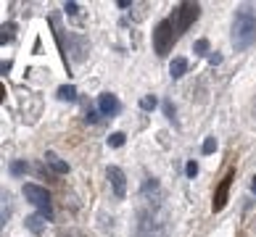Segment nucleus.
Instances as JSON below:
<instances>
[{
	"mask_svg": "<svg viewBox=\"0 0 256 237\" xmlns=\"http://www.w3.org/2000/svg\"><path fill=\"white\" fill-rule=\"evenodd\" d=\"M256 42V13L248 5H240L232 16V47L235 50H248Z\"/></svg>",
	"mask_w": 256,
	"mask_h": 237,
	"instance_id": "1",
	"label": "nucleus"
},
{
	"mask_svg": "<svg viewBox=\"0 0 256 237\" xmlns=\"http://www.w3.org/2000/svg\"><path fill=\"white\" fill-rule=\"evenodd\" d=\"M198 16H201V5H198V3H190V0L177 3L174 11H172V16H169V21H172V26H174V34H177V37L185 34Z\"/></svg>",
	"mask_w": 256,
	"mask_h": 237,
	"instance_id": "2",
	"label": "nucleus"
},
{
	"mask_svg": "<svg viewBox=\"0 0 256 237\" xmlns=\"http://www.w3.org/2000/svg\"><path fill=\"white\" fill-rule=\"evenodd\" d=\"M177 40V34H174V26L169 18H161V21L156 24V29H154V50L158 58H164V55L172 50V45Z\"/></svg>",
	"mask_w": 256,
	"mask_h": 237,
	"instance_id": "3",
	"label": "nucleus"
},
{
	"mask_svg": "<svg viewBox=\"0 0 256 237\" xmlns=\"http://www.w3.org/2000/svg\"><path fill=\"white\" fill-rule=\"evenodd\" d=\"M22 193H24V198L30 201L34 208H40V214L45 216V219H53V203H50V195H48V190L45 187H40V185H32V182H26L24 187H22Z\"/></svg>",
	"mask_w": 256,
	"mask_h": 237,
	"instance_id": "4",
	"label": "nucleus"
},
{
	"mask_svg": "<svg viewBox=\"0 0 256 237\" xmlns=\"http://www.w3.org/2000/svg\"><path fill=\"white\" fill-rule=\"evenodd\" d=\"M69 45H72V61L74 63H84L88 61V53H90V40L80 32H72L69 34Z\"/></svg>",
	"mask_w": 256,
	"mask_h": 237,
	"instance_id": "5",
	"label": "nucleus"
},
{
	"mask_svg": "<svg viewBox=\"0 0 256 237\" xmlns=\"http://www.w3.org/2000/svg\"><path fill=\"white\" fill-rule=\"evenodd\" d=\"M106 177H108V185L114 190V195H116L119 201H124V195H127V177H124V172H122L119 166H108Z\"/></svg>",
	"mask_w": 256,
	"mask_h": 237,
	"instance_id": "6",
	"label": "nucleus"
},
{
	"mask_svg": "<svg viewBox=\"0 0 256 237\" xmlns=\"http://www.w3.org/2000/svg\"><path fill=\"white\" fill-rule=\"evenodd\" d=\"M232 179H235V172H227V174H224V179L220 182V187H216V193H214V203H212L214 211H222V208L227 206V195H230Z\"/></svg>",
	"mask_w": 256,
	"mask_h": 237,
	"instance_id": "7",
	"label": "nucleus"
},
{
	"mask_svg": "<svg viewBox=\"0 0 256 237\" xmlns=\"http://www.w3.org/2000/svg\"><path fill=\"white\" fill-rule=\"evenodd\" d=\"M98 111L103 116H116L122 111V103L114 92H103V95H98Z\"/></svg>",
	"mask_w": 256,
	"mask_h": 237,
	"instance_id": "8",
	"label": "nucleus"
},
{
	"mask_svg": "<svg viewBox=\"0 0 256 237\" xmlns=\"http://www.w3.org/2000/svg\"><path fill=\"white\" fill-rule=\"evenodd\" d=\"M45 164H48V166L53 169L56 174H69V164H66L64 158H58V156H56L53 150H48V153H45Z\"/></svg>",
	"mask_w": 256,
	"mask_h": 237,
	"instance_id": "9",
	"label": "nucleus"
},
{
	"mask_svg": "<svg viewBox=\"0 0 256 237\" xmlns=\"http://www.w3.org/2000/svg\"><path fill=\"white\" fill-rule=\"evenodd\" d=\"M45 222H48V219H45V216L42 214H32V216H26V230H30L32 235H40L42 230H45Z\"/></svg>",
	"mask_w": 256,
	"mask_h": 237,
	"instance_id": "10",
	"label": "nucleus"
},
{
	"mask_svg": "<svg viewBox=\"0 0 256 237\" xmlns=\"http://www.w3.org/2000/svg\"><path fill=\"white\" fill-rule=\"evenodd\" d=\"M185 71H188V58H174L172 63H169V74H172V79L185 77Z\"/></svg>",
	"mask_w": 256,
	"mask_h": 237,
	"instance_id": "11",
	"label": "nucleus"
},
{
	"mask_svg": "<svg viewBox=\"0 0 256 237\" xmlns=\"http://www.w3.org/2000/svg\"><path fill=\"white\" fill-rule=\"evenodd\" d=\"M14 37H16V24L14 21H6L3 26H0V45L14 42Z\"/></svg>",
	"mask_w": 256,
	"mask_h": 237,
	"instance_id": "12",
	"label": "nucleus"
},
{
	"mask_svg": "<svg viewBox=\"0 0 256 237\" xmlns=\"http://www.w3.org/2000/svg\"><path fill=\"white\" fill-rule=\"evenodd\" d=\"M56 95H58L61 100H69V103H74V100H77V87H74V84H61Z\"/></svg>",
	"mask_w": 256,
	"mask_h": 237,
	"instance_id": "13",
	"label": "nucleus"
},
{
	"mask_svg": "<svg viewBox=\"0 0 256 237\" xmlns=\"http://www.w3.org/2000/svg\"><path fill=\"white\" fill-rule=\"evenodd\" d=\"M8 169H11L14 177H18V174H26V172H30V164H26V161H11V166H8Z\"/></svg>",
	"mask_w": 256,
	"mask_h": 237,
	"instance_id": "14",
	"label": "nucleus"
},
{
	"mask_svg": "<svg viewBox=\"0 0 256 237\" xmlns=\"http://www.w3.org/2000/svg\"><path fill=\"white\" fill-rule=\"evenodd\" d=\"M124 132H111V135H108V148H122V145H124Z\"/></svg>",
	"mask_w": 256,
	"mask_h": 237,
	"instance_id": "15",
	"label": "nucleus"
},
{
	"mask_svg": "<svg viewBox=\"0 0 256 237\" xmlns=\"http://www.w3.org/2000/svg\"><path fill=\"white\" fill-rule=\"evenodd\" d=\"M156 106H158L156 95H146V98H140V108H143V111H154Z\"/></svg>",
	"mask_w": 256,
	"mask_h": 237,
	"instance_id": "16",
	"label": "nucleus"
},
{
	"mask_svg": "<svg viewBox=\"0 0 256 237\" xmlns=\"http://www.w3.org/2000/svg\"><path fill=\"white\" fill-rule=\"evenodd\" d=\"M214 150H216V137H206L204 145H201V153H204V156H212Z\"/></svg>",
	"mask_w": 256,
	"mask_h": 237,
	"instance_id": "17",
	"label": "nucleus"
},
{
	"mask_svg": "<svg viewBox=\"0 0 256 237\" xmlns=\"http://www.w3.org/2000/svg\"><path fill=\"white\" fill-rule=\"evenodd\" d=\"M193 53H196V55H212V53H208V40H196Z\"/></svg>",
	"mask_w": 256,
	"mask_h": 237,
	"instance_id": "18",
	"label": "nucleus"
},
{
	"mask_svg": "<svg viewBox=\"0 0 256 237\" xmlns=\"http://www.w3.org/2000/svg\"><path fill=\"white\" fill-rule=\"evenodd\" d=\"M58 237H88V235H84L82 230H74V227H69V230H66V227H61Z\"/></svg>",
	"mask_w": 256,
	"mask_h": 237,
	"instance_id": "19",
	"label": "nucleus"
},
{
	"mask_svg": "<svg viewBox=\"0 0 256 237\" xmlns=\"http://www.w3.org/2000/svg\"><path fill=\"white\" fill-rule=\"evenodd\" d=\"M164 113H166L169 121H174V124H177V111H174V103L172 100H164Z\"/></svg>",
	"mask_w": 256,
	"mask_h": 237,
	"instance_id": "20",
	"label": "nucleus"
},
{
	"mask_svg": "<svg viewBox=\"0 0 256 237\" xmlns=\"http://www.w3.org/2000/svg\"><path fill=\"white\" fill-rule=\"evenodd\" d=\"M185 174L190 177V179L198 174V164H196V161H188V164H185Z\"/></svg>",
	"mask_w": 256,
	"mask_h": 237,
	"instance_id": "21",
	"label": "nucleus"
},
{
	"mask_svg": "<svg viewBox=\"0 0 256 237\" xmlns=\"http://www.w3.org/2000/svg\"><path fill=\"white\" fill-rule=\"evenodd\" d=\"M64 11H66V16H77V13H80V5H77V3H66Z\"/></svg>",
	"mask_w": 256,
	"mask_h": 237,
	"instance_id": "22",
	"label": "nucleus"
},
{
	"mask_svg": "<svg viewBox=\"0 0 256 237\" xmlns=\"http://www.w3.org/2000/svg\"><path fill=\"white\" fill-rule=\"evenodd\" d=\"M208 63H212V66H220V63H222V53L214 50L212 55H208Z\"/></svg>",
	"mask_w": 256,
	"mask_h": 237,
	"instance_id": "23",
	"label": "nucleus"
},
{
	"mask_svg": "<svg viewBox=\"0 0 256 237\" xmlns=\"http://www.w3.org/2000/svg\"><path fill=\"white\" fill-rule=\"evenodd\" d=\"M88 121H90V124H98V121H100V111H88Z\"/></svg>",
	"mask_w": 256,
	"mask_h": 237,
	"instance_id": "24",
	"label": "nucleus"
},
{
	"mask_svg": "<svg viewBox=\"0 0 256 237\" xmlns=\"http://www.w3.org/2000/svg\"><path fill=\"white\" fill-rule=\"evenodd\" d=\"M0 71H3V74L11 71V61H3V66H0Z\"/></svg>",
	"mask_w": 256,
	"mask_h": 237,
	"instance_id": "25",
	"label": "nucleus"
},
{
	"mask_svg": "<svg viewBox=\"0 0 256 237\" xmlns=\"http://www.w3.org/2000/svg\"><path fill=\"white\" fill-rule=\"evenodd\" d=\"M251 193L256 195V177H251Z\"/></svg>",
	"mask_w": 256,
	"mask_h": 237,
	"instance_id": "26",
	"label": "nucleus"
},
{
	"mask_svg": "<svg viewBox=\"0 0 256 237\" xmlns=\"http://www.w3.org/2000/svg\"><path fill=\"white\" fill-rule=\"evenodd\" d=\"M254 116H256V100H254Z\"/></svg>",
	"mask_w": 256,
	"mask_h": 237,
	"instance_id": "27",
	"label": "nucleus"
}]
</instances>
